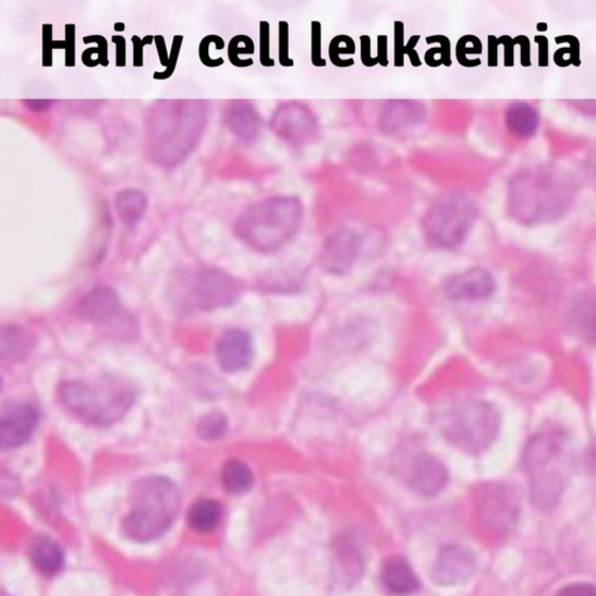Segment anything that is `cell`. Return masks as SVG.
Listing matches in <instances>:
<instances>
[{
    "mask_svg": "<svg viewBox=\"0 0 596 596\" xmlns=\"http://www.w3.org/2000/svg\"><path fill=\"white\" fill-rule=\"evenodd\" d=\"M208 100L160 99L144 114V153L151 165L173 169L192 156L206 132Z\"/></svg>",
    "mask_w": 596,
    "mask_h": 596,
    "instance_id": "obj_1",
    "label": "cell"
},
{
    "mask_svg": "<svg viewBox=\"0 0 596 596\" xmlns=\"http://www.w3.org/2000/svg\"><path fill=\"white\" fill-rule=\"evenodd\" d=\"M576 196V181L565 169L537 165L521 169L510 179L507 209L522 226L552 224L570 212Z\"/></svg>",
    "mask_w": 596,
    "mask_h": 596,
    "instance_id": "obj_2",
    "label": "cell"
},
{
    "mask_svg": "<svg viewBox=\"0 0 596 596\" xmlns=\"http://www.w3.org/2000/svg\"><path fill=\"white\" fill-rule=\"evenodd\" d=\"M569 437L560 428H547L527 439L521 464L530 479L531 500L542 512L559 502L569 482Z\"/></svg>",
    "mask_w": 596,
    "mask_h": 596,
    "instance_id": "obj_3",
    "label": "cell"
},
{
    "mask_svg": "<svg viewBox=\"0 0 596 596\" xmlns=\"http://www.w3.org/2000/svg\"><path fill=\"white\" fill-rule=\"evenodd\" d=\"M303 218L299 197L271 196L250 204L234 220L233 233L254 251L275 253L294 240Z\"/></svg>",
    "mask_w": 596,
    "mask_h": 596,
    "instance_id": "obj_4",
    "label": "cell"
},
{
    "mask_svg": "<svg viewBox=\"0 0 596 596\" xmlns=\"http://www.w3.org/2000/svg\"><path fill=\"white\" fill-rule=\"evenodd\" d=\"M181 502L179 487L165 476H147L135 483L130 510L122 523L123 534L138 543L160 538L177 520Z\"/></svg>",
    "mask_w": 596,
    "mask_h": 596,
    "instance_id": "obj_5",
    "label": "cell"
},
{
    "mask_svg": "<svg viewBox=\"0 0 596 596\" xmlns=\"http://www.w3.org/2000/svg\"><path fill=\"white\" fill-rule=\"evenodd\" d=\"M133 399L127 385L111 378L66 382L60 389L65 411L94 427H107L121 419L129 412Z\"/></svg>",
    "mask_w": 596,
    "mask_h": 596,
    "instance_id": "obj_6",
    "label": "cell"
},
{
    "mask_svg": "<svg viewBox=\"0 0 596 596\" xmlns=\"http://www.w3.org/2000/svg\"><path fill=\"white\" fill-rule=\"evenodd\" d=\"M478 216V207L467 194L448 192L431 202L423 215L421 228L431 246L453 250L467 241Z\"/></svg>",
    "mask_w": 596,
    "mask_h": 596,
    "instance_id": "obj_7",
    "label": "cell"
},
{
    "mask_svg": "<svg viewBox=\"0 0 596 596\" xmlns=\"http://www.w3.org/2000/svg\"><path fill=\"white\" fill-rule=\"evenodd\" d=\"M501 428L498 409L478 400L455 403L442 417L441 431L454 448L470 454L487 451Z\"/></svg>",
    "mask_w": 596,
    "mask_h": 596,
    "instance_id": "obj_8",
    "label": "cell"
},
{
    "mask_svg": "<svg viewBox=\"0 0 596 596\" xmlns=\"http://www.w3.org/2000/svg\"><path fill=\"white\" fill-rule=\"evenodd\" d=\"M269 129L280 141L294 148L314 144L319 136V123L314 111L300 101H285L269 119Z\"/></svg>",
    "mask_w": 596,
    "mask_h": 596,
    "instance_id": "obj_9",
    "label": "cell"
},
{
    "mask_svg": "<svg viewBox=\"0 0 596 596\" xmlns=\"http://www.w3.org/2000/svg\"><path fill=\"white\" fill-rule=\"evenodd\" d=\"M186 294L191 304L202 311H212L234 303L242 293V285L227 272L207 268L195 272Z\"/></svg>",
    "mask_w": 596,
    "mask_h": 596,
    "instance_id": "obj_10",
    "label": "cell"
},
{
    "mask_svg": "<svg viewBox=\"0 0 596 596\" xmlns=\"http://www.w3.org/2000/svg\"><path fill=\"white\" fill-rule=\"evenodd\" d=\"M428 110L414 99H390L379 114V129L389 138H405L427 122Z\"/></svg>",
    "mask_w": 596,
    "mask_h": 596,
    "instance_id": "obj_11",
    "label": "cell"
},
{
    "mask_svg": "<svg viewBox=\"0 0 596 596\" xmlns=\"http://www.w3.org/2000/svg\"><path fill=\"white\" fill-rule=\"evenodd\" d=\"M363 247V238L354 230H338L321 246L320 267L330 275L345 276L360 259Z\"/></svg>",
    "mask_w": 596,
    "mask_h": 596,
    "instance_id": "obj_12",
    "label": "cell"
},
{
    "mask_svg": "<svg viewBox=\"0 0 596 596\" xmlns=\"http://www.w3.org/2000/svg\"><path fill=\"white\" fill-rule=\"evenodd\" d=\"M476 571V557L463 545L442 548L433 567V581L441 586H455L470 581Z\"/></svg>",
    "mask_w": 596,
    "mask_h": 596,
    "instance_id": "obj_13",
    "label": "cell"
},
{
    "mask_svg": "<svg viewBox=\"0 0 596 596\" xmlns=\"http://www.w3.org/2000/svg\"><path fill=\"white\" fill-rule=\"evenodd\" d=\"M39 423V413L28 403H12L0 418V447L3 450L21 448L31 439Z\"/></svg>",
    "mask_w": 596,
    "mask_h": 596,
    "instance_id": "obj_14",
    "label": "cell"
},
{
    "mask_svg": "<svg viewBox=\"0 0 596 596\" xmlns=\"http://www.w3.org/2000/svg\"><path fill=\"white\" fill-rule=\"evenodd\" d=\"M497 291V282L484 268H471L451 277L446 283V293L454 302L486 300Z\"/></svg>",
    "mask_w": 596,
    "mask_h": 596,
    "instance_id": "obj_15",
    "label": "cell"
},
{
    "mask_svg": "<svg viewBox=\"0 0 596 596\" xmlns=\"http://www.w3.org/2000/svg\"><path fill=\"white\" fill-rule=\"evenodd\" d=\"M221 121L235 138L244 144L258 139L263 119L252 101L234 99L228 101L221 113Z\"/></svg>",
    "mask_w": 596,
    "mask_h": 596,
    "instance_id": "obj_16",
    "label": "cell"
},
{
    "mask_svg": "<svg viewBox=\"0 0 596 596\" xmlns=\"http://www.w3.org/2000/svg\"><path fill=\"white\" fill-rule=\"evenodd\" d=\"M448 482V470L439 459L428 453L416 457L409 474V486L417 496L434 498L447 487Z\"/></svg>",
    "mask_w": 596,
    "mask_h": 596,
    "instance_id": "obj_17",
    "label": "cell"
},
{
    "mask_svg": "<svg viewBox=\"0 0 596 596\" xmlns=\"http://www.w3.org/2000/svg\"><path fill=\"white\" fill-rule=\"evenodd\" d=\"M253 353L252 338L241 329L227 331L217 345L218 364L226 373H236L250 367Z\"/></svg>",
    "mask_w": 596,
    "mask_h": 596,
    "instance_id": "obj_18",
    "label": "cell"
},
{
    "mask_svg": "<svg viewBox=\"0 0 596 596\" xmlns=\"http://www.w3.org/2000/svg\"><path fill=\"white\" fill-rule=\"evenodd\" d=\"M381 582L390 594L398 596L413 595L421 588L419 579L412 565L399 555L385 560L381 569Z\"/></svg>",
    "mask_w": 596,
    "mask_h": 596,
    "instance_id": "obj_19",
    "label": "cell"
},
{
    "mask_svg": "<svg viewBox=\"0 0 596 596\" xmlns=\"http://www.w3.org/2000/svg\"><path fill=\"white\" fill-rule=\"evenodd\" d=\"M333 571L337 582L346 587L355 584L362 577L364 572L363 558L350 539L340 538L337 542Z\"/></svg>",
    "mask_w": 596,
    "mask_h": 596,
    "instance_id": "obj_20",
    "label": "cell"
},
{
    "mask_svg": "<svg viewBox=\"0 0 596 596\" xmlns=\"http://www.w3.org/2000/svg\"><path fill=\"white\" fill-rule=\"evenodd\" d=\"M31 558L34 567L45 576L59 574L64 565V554L52 538L39 536L31 545Z\"/></svg>",
    "mask_w": 596,
    "mask_h": 596,
    "instance_id": "obj_21",
    "label": "cell"
},
{
    "mask_svg": "<svg viewBox=\"0 0 596 596\" xmlns=\"http://www.w3.org/2000/svg\"><path fill=\"white\" fill-rule=\"evenodd\" d=\"M121 305L117 294L110 288H98L85 296L78 305V314L88 320H107L114 317Z\"/></svg>",
    "mask_w": 596,
    "mask_h": 596,
    "instance_id": "obj_22",
    "label": "cell"
},
{
    "mask_svg": "<svg viewBox=\"0 0 596 596\" xmlns=\"http://www.w3.org/2000/svg\"><path fill=\"white\" fill-rule=\"evenodd\" d=\"M114 208L122 223L132 228L144 218L148 208V197L141 190H123L115 195Z\"/></svg>",
    "mask_w": 596,
    "mask_h": 596,
    "instance_id": "obj_23",
    "label": "cell"
},
{
    "mask_svg": "<svg viewBox=\"0 0 596 596\" xmlns=\"http://www.w3.org/2000/svg\"><path fill=\"white\" fill-rule=\"evenodd\" d=\"M504 121L508 131L520 139L532 138L540 124L537 110L526 104L510 106L506 111Z\"/></svg>",
    "mask_w": 596,
    "mask_h": 596,
    "instance_id": "obj_24",
    "label": "cell"
},
{
    "mask_svg": "<svg viewBox=\"0 0 596 596\" xmlns=\"http://www.w3.org/2000/svg\"><path fill=\"white\" fill-rule=\"evenodd\" d=\"M569 325L579 337L596 345V301L577 300L569 312Z\"/></svg>",
    "mask_w": 596,
    "mask_h": 596,
    "instance_id": "obj_25",
    "label": "cell"
},
{
    "mask_svg": "<svg viewBox=\"0 0 596 596\" xmlns=\"http://www.w3.org/2000/svg\"><path fill=\"white\" fill-rule=\"evenodd\" d=\"M223 518V507L212 499H200L190 510L188 521L198 533H211Z\"/></svg>",
    "mask_w": 596,
    "mask_h": 596,
    "instance_id": "obj_26",
    "label": "cell"
},
{
    "mask_svg": "<svg viewBox=\"0 0 596 596\" xmlns=\"http://www.w3.org/2000/svg\"><path fill=\"white\" fill-rule=\"evenodd\" d=\"M221 483L229 492L243 496L253 488L254 474L244 462L230 461L221 472Z\"/></svg>",
    "mask_w": 596,
    "mask_h": 596,
    "instance_id": "obj_27",
    "label": "cell"
},
{
    "mask_svg": "<svg viewBox=\"0 0 596 596\" xmlns=\"http://www.w3.org/2000/svg\"><path fill=\"white\" fill-rule=\"evenodd\" d=\"M228 419L224 414L212 412L204 415L196 425V433L203 440L214 441L226 435Z\"/></svg>",
    "mask_w": 596,
    "mask_h": 596,
    "instance_id": "obj_28",
    "label": "cell"
},
{
    "mask_svg": "<svg viewBox=\"0 0 596 596\" xmlns=\"http://www.w3.org/2000/svg\"><path fill=\"white\" fill-rule=\"evenodd\" d=\"M354 53L355 44L351 37L338 36L330 44L329 56L336 66L346 68L353 65L354 60L351 56Z\"/></svg>",
    "mask_w": 596,
    "mask_h": 596,
    "instance_id": "obj_29",
    "label": "cell"
},
{
    "mask_svg": "<svg viewBox=\"0 0 596 596\" xmlns=\"http://www.w3.org/2000/svg\"><path fill=\"white\" fill-rule=\"evenodd\" d=\"M427 42H436L439 47H433L425 54V62L430 66L447 65L449 66L451 60V45L447 37L436 36L429 37Z\"/></svg>",
    "mask_w": 596,
    "mask_h": 596,
    "instance_id": "obj_30",
    "label": "cell"
},
{
    "mask_svg": "<svg viewBox=\"0 0 596 596\" xmlns=\"http://www.w3.org/2000/svg\"><path fill=\"white\" fill-rule=\"evenodd\" d=\"M254 53V44L246 36L234 37L229 45V58L233 65L244 68L253 65L252 61H244L241 56H252Z\"/></svg>",
    "mask_w": 596,
    "mask_h": 596,
    "instance_id": "obj_31",
    "label": "cell"
},
{
    "mask_svg": "<svg viewBox=\"0 0 596 596\" xmlns=\"http://www.w3.org/2000/svg\"><path fill=\"white\" fill-rule=\"evenodd\" d=\"M482 53V42L475 37L469 36L459 40L457 45V58L459 63L465 66H472L469 56L470 54H481Z\"/></svg>",
    "mask_w": 596,
    "mask_h": 596,
    "instance_id": "obj_32",
    "label": "cell"
},
{
    "mask_svg": "<svg viewBox=\"0 0 596 596\" xmlns=\"http://www.w3.org/2000/svg\"><path fill=\"white\" fill-rule=\"evenodd\" d=\"M182 42H183V37H181V36L174 37V40H173V44H172V49H170L169 61H168V64L166 66V71L162 72V73H158V72L155 73V78L156 80H159V81L167 80V78H169L170 76H172L174 74V72L177 70L179 56H180V52H181Z\"/></svg>",
    "mask_w": 596,
    "mask_h": 596,
    "instance_id": "obj_33",
    "label": "cell"
},
{
    "mask_svg": "<svg viewBox=\"0 0 596 596\" xmlns=\"http://www.w3.org/2000/svg\"><path fill=\"white\" fill-rule=\"evenodd\" d=\"M554 596H596V586L591 583H573L561 587Z\"/></svg>",
    "mask_w": 596,
    "mask_h": 596,
    "instance_id": "obj_34",
    "label": "cell"
},
{
    "mask_svg": "<svg viewBox=\"0 0 596 596\" xmlns=\"http://www.w3.org/2000/svg\"><path fill=\"white\" fill-rule=\"evenodd\" d=\"M312 61L316 66H326L321 58V26L318 22L312 24Z\"/></svg>",
    "mask_w": 596,
    "mask_h": 596,
    "instance_id": "obj_35",
    "label": "cell"
},
{
    "mask_svg": "<svg viewBox=\"0 0 596 596\" xmlns=\"http://www.w3.org/2000/svg\"><path fill=\"white\" fill-rule=\"evenodd\" d=\"M280 47H279V59L280 63L283 66L294 65V60L289 57V27L285 22H280Z\"/></svg>",
    "mask_w": 596,
    "mask_h": 596,
    "instance_id": "obj_36",
    "label": "cell"
},
{
    "mask_svg": "<svg viewBox=\"0 0 596 596\" xmlns=\"http://www.w3.org/2000/svg\"><path fill=\"white\" fill-rule=\"evenodd\" d=\"M260 62L264 66H272L276 61L270 58L269 24L260 23Z\"/></svg>",
    "mask_w": 596,
    "mask_h": 596,
    "instance_id": "obj_37",
    "label": "cell"
},
{
    "mask_svg": "<svg viewBox=\"0 0 596 596\" xmlns=\"http://www.w3.org/2000/svg\"><path fill=\"white\" fill-rule=\"evenodd\" d=\"M53 26L44 25V65L50 66L53 63V50L59 42L53 41Z\"/></svg>",
    "mask_w": 596,
    "mask_h": 596,
    "instance_id": "obj_38",
    "label": "cell"
},
{
    "mask_svg": "<svg viewBox=\"0 0 596 596\" xmlns=\"http://www.w3.org/2000/svg\"><path fill=\"white\" fill-rule=\"evenodd\" d=\"M218 38V36H209L202 40L199 45V58L203 64L214 68L224 64V60L219 58L217 60L210 57V45Z\"/></svg>",
    "mask_w": 596,
    "mask_h": 596,
    "instance_id": "obj_39",
    "label": "cell"
},
{
    "mask_svg": "<svg viewBox=\"0 0 596 596\" xmlns=\"http://www.w3.org/2000/svg\"><path fill=\"white\" fill-rule=\"evenodd\" d=\"M153 42V37L147 36L144 39L134 36L132 38L133 44V64L134 66L144 65V48Z\"/></svg>",
    "mask_w": 596,
    "mask_h": 596,
    "instance_id": "obj_40",
    "label": "cell"
},
{
    "mask_svg": "<svg viewBox=\"0 0 596 596\" xmlns=\"http://www.w3.org/2000/svg\"><path fill=\"white\" fill-rule=\"evenodd\" d=\"M66 41L64 48L66 50L65 63L68 66L75 64V26L66 25L65 27Z\"/></svg>",
    "mask_w": 596,
    "mask_h": 596,
    "instance_id": "obj_41",
    "label": "cell"
},
{
    "mask_svg": "<svg viewBox=\"0 0 596 596\" xmlns=\"http://www.w3.org/2000/svg\"><path fill=\"white\" fill-rule=\"evenodd\" d=\"M404 25L401 22L396 23V65L404 64Z\"/></svg>",
    "mask_w": 596,
    "mask_h": 596,
    "instance_id": "obj_42",
    "label": "cell"
},
{
    "mask_svg": "<svg viewBox=\"0 0 596 596\" xmlns=\"http://www.w3.org/2000/svg\"><path fill=\"white\" fill-rule=\"evenodd\" d=\"M23 105L33 112L48 111L54 105L52 99H24Z\"/></svg>",
    "mask_w": 596,
    "mask_h": 596,
    "instance_id": "obj_43",
    "label": "cell"
},
{
    "mask_svg": "<svg viewBox=\"0 0 596 596\" xmlns=\"http://www.w3.org/2000/svg\"><path fill=\"white\" fill-rule=\"evenodd\" d=\"M112 42L115 47V64L118 66L126 65V41L123 37H113Z\"/></svg>",
    "mask_w": 596,
    "mask_h": 596,
    "instance_id": "obj_44",
    "label": "cell"
},
{
    "mask_svg": "<svg viewBox=\"0 0 596 596\" xmlns=\"http://www.w3.org/2000/svg\"><path fill=\"white\" fill-rule=\"evenodd\" d=\"M419 40V37L416 36V37H412L411 40H409L405 45V48H404V52H403V56L405 57H409V60H411L412 64L414 66H419L422 64L421 60H419V57L416 52V45Z\"/></svg>",
    "mask_w": 596,
    "mask_h": 596,
    "instance_id": "obj_45",
    "label": "cell"
},
{
    "mask_svg": "<svg viewBox=\"0 0 596 596\" xmlns=\"http://www.w3.org/2000/svg\"><path fill=\"white\" fill-rule=\"evenodd\" d=\"M362 61L366 66H374L379 63L378 58L370 54V39L367 36L362 37Z\"/></svg>",
    "mask_w": 596,
    "mask_h": 596,
    "instance_id": "obj_46",
    "label": "cell"
},
{
    "mask_svg": "<svg viewBox=\"0 0 596 596\" xmlns=\"http://www.w3.org/2000/svg\"><path fill=\"white\" fill-rule=\"evenodd\" d=\"M575 107L585 115L596 117V100H579Z\"/></svg>",
    "mask_w": 596,
    "mask_h": 596,
    "instance_id": "obj_47",
    "label": "cell"
},
{
    "mask_svg": "<svg viewBox=\"0 0 596 596\" xmlns=\"http://www.w3.org/2000/svg\"><path fill=\"white\" fill-rule=\"evenodd\" d=\"M155 39L158 46V52H159L161 64L167 66L169 57H168V50L165 44V39L161 36H158Z\"/></svg>",
    "mask_w": 596,
    "mask_h": 596,
    "instance_id": "obj_48",
    "label": "cell"
},
{
    "mask_svg": "<svg viewBox=\"0 0 596 596\" xmlns=\"http://www.w3.org/2000/svg\"><path fill=\"white\" fill-rule=\"evenodd\" d=\"M379 60V63L386 66L388 64V58H387V39L386 37L381 36L379 39V56L377 57Z\"/></svg>",
    "mask_w": 596,
    "mask_h": 596,
    "instance_id": "obj_49",
    "label": "cell"
},
{
    "mask_svg": "<svg viewBox=\"0 0 596 596\" xmlns=\"http://www.w3.org/2000/svg\"><path fill=\"white\" fill-rule=\"evenodd\" d=\"M586 464L591 471L596 472V441L593 442L592 447L587 451Z\"/></svg>",
    "mask_w": 596,
    "mask_h": 596,
    "instance_id": "obj_50",
    "label": "cell"
}]
</instances>
